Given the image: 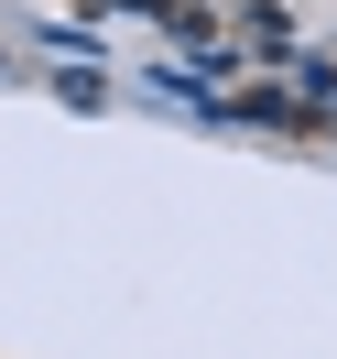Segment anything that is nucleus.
Masks as SVG:
<instances>
[]
</instances>
